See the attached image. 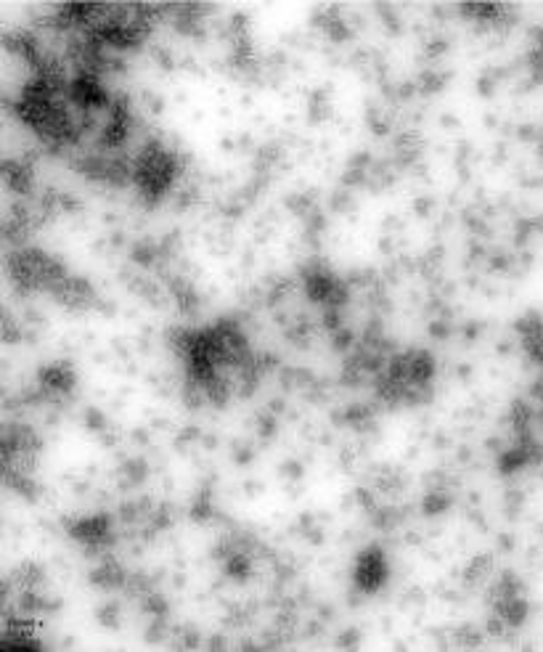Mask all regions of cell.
Returning <instances> with one entry per match:
<instances>
[{
    "mask_svg": "<svg viewBox=\"0 0 543 652\" xmlns=\"http://www.w3.org/2000/svg\"><path fill=\"white\" fill-rule=\"evenodd\" d=\"M384 578H387V560H384V554L379 549L363 552L361 562H358V567H355V584H358V589H361V591H374V589H379L384 584Z\"/></svg>",
    "mask_w": 543,
    "mask_h": 652,
    "instance_id": "obj_1",
    "label": "cell"
}]
</instances>
